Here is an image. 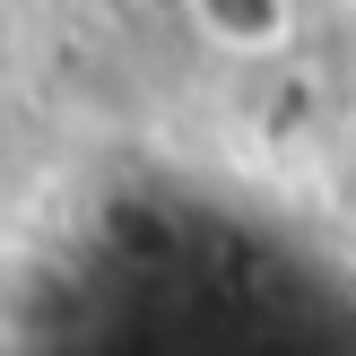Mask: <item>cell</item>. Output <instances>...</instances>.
<instances>
[{
  "instance_id": "obj_1",
  "label": "cell",
  "mask_w": 356,
  "mask_h": 356,
  "mask_svg": "<svg viewBox=\"0 0 356 356\" xmlns=\"http://www.w3.org/2000/svg\"><path fill=\"white\" fill-rule=\"evenodd\" d=\"M218 52H278L296 35V0H183Z\"/></svg>"
},
{
  "instance_id": "obj_2",
  "label": "cell",
  "mask_w": 356,
  "mask_h": 356,
  "mask_svg": "<svg viewBox=\"0 0 356 356\" xmlns=\"http://www.w3.org/2000/svg\"><path fill=\"white\" fill-rule=\"evenodd\" d=\"M339 174H348V200H356V122H348V139H339Z\"/></svg>"
}]
</instances>
